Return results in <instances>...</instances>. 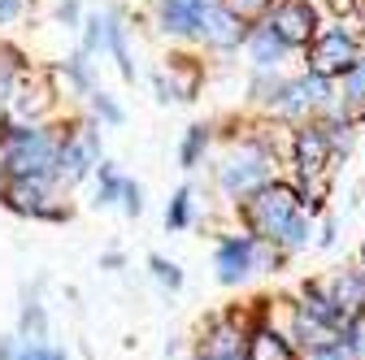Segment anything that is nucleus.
Returning <instances> with one entry per match:
<instances>
[{
	"label": "nucleus",
	"instance_id": "obj_1",
	"mask_svg": "<svg viewBox=\"0 0 365 360\" xmlns=\"http://www.w3.org/2000/svg\"><path fill=\"white\" fill-rule=\"evenodd\" d=\"M240 213H244V226H248L252 239L279 248L283 235H287V226L304 213V204H300V191H296L292 183L269 178V183H261L252 196H244V208H240Z\"/></svg>",
	"mask_w": 365,
	"mask_h": 360
},
{
	"label": "nucleus",
	"instance_id": "obj_2",
	"mask_svg": "<svg viewBox=\"0 0 365 360\" xmlns=\"http://www.w3.org/2000/svg\"><path fill=\"white\" fill-rule=\"evenodd\" d=\"M57 148L61 139H53L39 126H0V169L9 178H53L57 174Z\"/></svg>",
	"mask_w": 365,
	"mask_h": 360
},
{
	"label": "nucleus",
	"instance_id": "obj_3",
	"mask_svg": "<svg viewBox=\"0 0 365 360\" xmlns=\"http://www.w3.org/2000/svg\"><path fill=\"white\" fill-rule=\"evenodd\" d=\"M361 22H331L322 26L309 43H304V70L322 74V78H339L356 65V57L365 53V35L356 31Z\"/></svg>",
	"mask_w": 365,
	"mask_h": 360
},
{
	"label": "nucleus",
	"instance_id": "obj_4",
	"mask_svg": "<svg viewBox=\"0 0 365 360\" xmlns=\"http://www.w3.org/2000/svg\"><path fill=\"white\" fill-rule=\"evenodd\" d=\"M269 169H274V144H265V139H244L231 157H226L217 183H222L226 196L244 200V196H252L261 183H269Z\"/></svg>",
	"mask_w": 365,
	"mask_h": 360
},
{
	"label": "nucleus",
	"instance_id": "obj_5",
	"mask_svg": "<svg viewBox=\"0 0 365 360\" xmlns=\"http://www.w3.org/2000/svg\"><path fill=\"white\" fill-rule=\"evenodd\" d=\"M265 22L279 31V39L287 48H304V43L322 31V9H317L313 0H274Z\"/></svg>",
	"mask_w": 365,
	"mask_h": 360
},
{
	"label": "nucleus",
	"instance_id": "obj_6",
	"mask_svg": "<svg viewBox=\"0 0 365 360\" xmlns=\"http://www.w3.org/2000/svg\"><path fill=\"white\" fill-rule=\"evenodd\" d=\"M0 200H5L14 213H26V217H48V221L66 217V208L53 204L48 178H9V183L0 187Z\"/></svg>",
	"mask_w": 365,
	"mask_h": 360
},
{
	"label": "nucleus",
	"instance_id": "obj_7",
	"mask_svg": "<svg viewBox=\"0 0 365 360\" xmlns=\"http://www.w3.org/2000/svg\"><path fill=\"white\" fill-rule=\"evenodd\" d=\"M101 161V134L96 126H74V134H66L57 148V178L66 183H78V178Z\"/></svg>",
	"mask_w": 365,
	"mask_h": 360
},
{
	"label": "nucleus",
	"instance_id": "obj_8",
	"mask_svg": "<svg viewBox=\"0 0 365 360\" xmlns=\"http://www.w3.org/2000/svg\"><path fill=\"white\" fill-rule=\"evenodd\" d=\"M200 43H209V48H217V53H235L240 43L248 39V22H240V18H231L217 0L205 9V22H200V35H196Z\"/></svg>",
	"mask_w": 365,
	"mask_h": 360
},
{
	"label": "nucleus",
	"instance_id": "obj_9",
	"mask_svg": "<svg viewBox=\"0 0 365 360\" xmlns=\"http://www.w3.org/2000/svg\"><path fill=\"white\" fill-rule=\"evenodd\" d=\"M9 105H14L18 122H39L53 109V78L48 74H31V78L22 74L18 87H14V96H9Z\"/></svg>",
	"mask_w": 365,
	"mask_h": 360
},
{
	"label": "nucleus",
	"instance_id": "obj_10",
	"mask_svg": "<svg viewBox=\"0 0 365 360\" xmlns=\"http://www.w3.org/2000/svg\"><path fill=\"white\" fill-rule=\"evenodd\" d=\"M257 269V239L252 235H240V239H222L217 243V278L226 287L244 282Z\"/></svg>",
	"mask_w": 365,
	"mask_h": 360
},
{
	"label": "nucleus",
	"instance_id": "obj_11",
	"mask_svg": "<svg viewBox=\"0 0 365 360\" xmlns=\"http://www.w3.org/2000/svg\"><path fill=\"white\" fill-rule=\"evenodd\" d=\"M213 0H157V22L165 35H200V22H205V9Z\"/></svg>",
	"mask_w": 365,
	"mask_h": 360
},
{
	"label": "nucleus",
	"instance_id": "obj_12",
	"mask_svg": "<svg viewBox=\"0 0 365 360\" xmlns=\"http://www.w3.org/2000/svg\"><path fill=\"white\" fill-rule=\"evenodd\" d=\"M205 70L192 57H170V78L157 74V100H196Z\"/></svg>",
	"mask_w": 365,
	"mask_h": 360
},
{
	"label": "nucleus",
	"instance_id": "obj_13",
	"mask_svg": "<svg viewBox=\"0 0 365 360\" xmlns=\"http://www.w3.org/2000/svg\"><path fill=\"white\" fill-rule=\"evenodd\" d=\"M244 43H248V57H252V65H257V70H279V65H283V57L292 53L269 22L248 26V39H244Z\"/></svg>",
	"mask_w": 365,
	"mask_h": 360
},
{
	"label": "nucleus",
	"instance_id": "obj_14",
	"mask_svg": "<svg viewBox=\"0 0 365 360\" xmlns=\"http://www.w3.org/2000/svg\"><path fill=\"white\" fill-rule=\"evenodd\" d=\"M335 92H339V109L348 122H361L365 117V53L356 57V65L348 74L335 78Z\"/></svg>",
	"mask_w": 365,
	"mask_h": 360
},
{
	"label": "nucleus",
	"instance_id": "obj_15",
	"mask_svg": "<svg viewBox=\"0 0 365 360\" xmlns=\"http://www.w3.org/2000/svg\"><path fill=\"white\" fill-rule=\"evenodd\" d=\"M327 291L335 295V304L344 308L348 322H361L365 317V269H361V274H356V269H352V274H339Z\"/></svg>",
	"mask_w": 365,
	"mask_h": 360
},
{
	"label": "nucleus",
	"instance_id": "obj_16",
	"mask_svg": "<svg viewBox=\"0 0 365 360\" xmlns=\"http://www.w3.org/2000/svg\"><path fill=\"white\" fill-rule=\"evenodd\" d=\"M248 360H296V351H292V339L283 334V330H274V326H257L252 334H248V351H244Z\"/></svg>",
	"mask_w": 365,
	"mask_h": 360
},
{
	"label": "nucleus",
	"instance_id": "obj_17",
	"mask_svg": "<svg viewBox=\"0 0 365 360\" xmlns=\"http://www.w3.org/2000/svg\"><path fill=\"white\" fill-rule=\"evenodd\" d=\"M83 26H87V31H83V53H87V57L105 53V48H109V26H113V14H91Z\"/></svg>",
	"mask_w": 365,
	"mask_h": 360
},
{
	"label": "nucleus",
	"instance_id": "obj_18",
	"mask_svg": "<svg viewBox=\"0 0 365 360\" xmlns=\"http://www.w3.org/2000/svg\"><path fill=\"white\" fill-rule=\"evenodd\" d=\"M22 78V53L9 48V43H0V100L14 96V87Z\"/></svg>",
	"mask_w": 365,
	"mask_h": 360
},
{
	"label": "nucleus",
	"instance_id": "obj_19",
	"mask_svg": "<svg viewBox=\"0 0 365 360\" xmlns=\"http://www.w3.org/2000/svg\"><path fill=\"white\" fill-rule=\"evenodd\" d=\"M217 5H222L226 14H231V18H240V22L257 26V22H265V18H269L274 0H217Z\"/></svg>",
	"mask_w": 365,
	"mask_h": 360
},
{
	"label": "nucleus",
	"instance_id": "obj_20",
	"mask_svg": "<svg viewBox=\"0 0 365 360\" xmlns=\"http://www.w3.org/2000/svg\"><path fill=\"white\" fill-rule=\"evenodd\" d=\"M205 148H209V126H192L187 134H182V148H178L182 169H196L200 157H205Z\"/></svg>",
	"mask_w": 365,
	"mask_h": 360
},
{
	"label": "nucleus",
	"instance_id": "obj_21",
	"mask_svg": "<svg viewBox=\"0 0 365 360\" xmlns=\"http://www.w3.org/2000/svg\"><path fill=\"white\" fill-rule=\"evenodd\" d=\"M109 53H113L122 78L135 83V65H130V53H126V26H118V14H113V26H109Z\"/></svg>",
	"mask_w": 365,
	"mask_h": 360
},
{
	"label": "nucleus",
	"instance_id": "obj_22",
	"mask_svg": "<svg viewBox=\"0 0 365 360\" xmlns=\"http://www.w3.org/2000/svg\"><path fill=\"white\" fill-rule=\"evenodd\" d=\"M165 226H170V231L192 226V191H187V187L174 191V200H170V208H165Z\"/></svg>",
	"mask_w": 365,
	"mask_h": 360
},
{
	"label": "nucleus",
	"instance_id": "obj_23",
	"mask_svg": "<svg viewBox=\"0 0 365 360\" xmlns=\"http://www.w3.org/2000/svg\"><path fill=\"white\" fill-rule=\"evenodd\" d=\"M43 334H48V322H43V308L31 300L22 308V334L18 339H31V343H43Z\"/></svg>",
	"mask_w": 365,
	"mask_h": 360
},
{
	"label": "nucleus",
	"instance_id": "obj_24",
	"mask_svg": "<svg viewBox=\"0 0 365 360\" xmlns=\"http://www.w3.org/2000/svg\"><path fill=\"white\" fill-rule=\"evenodd\" d=\"M122 187H126V178L113 169V165H101V187H96V204H113L122 200Z\"/></svg>",
	"mask_w": 365,
	"mask_h": 360
},
{
	"label": "nucleus",
	"instance_id": "obj_25",
	"mask_svg": "<svg viewBox=\"0 0 365 360\" xmlns=\"http://www.w3.org/2000/svg\"><path fill=\"white\" fill-rule=\"evenodd\" d=\"M148 269H153V278H157L161 287H170V291L182 287V269H178L174 260H165V256H148Z\"/></svg>",
	"mask_w": 365,
	"mask_h": 360
},
{
	"label": "nucleus",
	"instance_id": "obj_26",
	"mask_svg": "<svg viewBox=\"0 0 365 360\" xmlns=\"http://www.w3.org/2000/svg\"><path fill=\"white\" fill-rule=\"evenodd\" d=\"M61 74L74 83V92H87L91 96V74H87V53L83 57H70L66 65H61Z\"/></svg>",
	"mask_w": 365,
	"mask_h": 360
},
{
	"label": "nucleus",
	"instance_id": "obj_27",
	"mask_svg": "<svg viewBox=\"0 0 365 360\" xmlns=\"http://www.w3.org/2000/svg\"><path fill=\"white\" fill-rule=\"evenodd\" d=\"M335 22H365V0H327Z\"/></svg>",
	"mask_w": 365,
	"mask_h": 360
},
{
	"label": "nucleus",
	"instance_id": "obj_28",
	"mask_svg": "<svg viewBox=\"0 0 365 360\" xmlns=\"http://www.w3.org/2000/svg\"><path fill=\"white\" fill-rule=\"evenodd\" d=\"M91 109H96L109 126H122V122H126V113L118 109V100H113V96H105V92H91Z\"/></svg>",
	"mask_w": 365,
	"mask_h": 360
},
{
	"label": "nucleus",
	"instance_id": "obj_29",
	"mask_svg": "<svg viewBox=\"0 0 365 360\" xmlns=\"http://www.w3.org/2000/svg\"><path fill=\"white\" fill-rule=\"evenodd\" d=\"M122 208H126V217H140L144 213V191L126 178V187H122Z\"/></svg>",
	"mask_w": 365,
	"mask_h": 360
},
{
	"label": "nucleus",
	"instance_id": "obj_30",
	"mask_svg": "<svg viewBox=\"0 0 365 360\" xmlns=\"http://www.w3.org/2000/svg\"><path fill=\"white\" fill-rule=\"evenodd\" d=\"M14 360H53V347H48V343H31V339H22V347H18Z\"/></svg>",
	"mask_w": 365,
	"mask_h": 360
},
{
	"label": "nucleus",
	"instance_id": "obj_31",
	"mask_svg": "<svg viewBox=\"0 0 365 360\" xmlns=\"http://www.w3.org/2000/svg\"><path fill=\"white\" fill-rule=\"evenodd\" d=\"M309 360H352V351L344 343H327V347H313Z\"/></svg>",
	"mask_w": 365,
	"mask_h": 360
},
{
	"label": "nucleus",
	"instance_id": "obj_32",
	"mask_svg": "<svg viewBox=\"0 0 365 360\" xmlns=\"http://www.w3.org/2000/svg\"><path fill=\"white\" fill-rule=\"evenodd\" d=\"M57 22H66V26L78 22V0H61V5H57Z\"/></svg>",
	"mask_w": 365,
	"mask_h": 360
},
{
	"label": "nucleus",
	"instance_id": "obj_33",
	"mask_svg": "<svg viewBox=\"0 0 365 360\" xmlns=\"http://www.w3.org/2000/svg\"><path fill=\"white\" fill-rule=\"evenodd\" d=\"M22 5H26V0H0V26L14 22V18L22 14Z\"/></svg>",
	"mask_w": 365,
	"mask_h": 360
},
{
	"label": "nucleus",
	"instance_id": "obj_34",
	"mask_svg": "<svg viewBox=\"0 0 365 360\" xmlns=\"http://www.w3.org/2000/svg\"><path fill=\"white\" fill-rule=\"evenodd\" d=\"M14 356H18V343L5 339V343H0V360H14Z\"/></svg>",
	"mask_w": 365,
	"mask_h": 360
},
{
	"label": "nucleus",
	"instance_id": "obj_35",
	"mask_svg": "<svg viewBox=\"0 0 365 360\" xmlns=\"http://www.w3.org/2000/svg\"><path fill=\"white\" fill-rule=\"evenodd\" d=\"M335 243V221H327V226H322V248H331Z\"/></svg>",
	"mask_w": 365,
	"mask_h": 360
},
{
	"label": "nucleus",
	"instance_id": "obj_36",
	"mask_svg": "<svg viewBox=\"0 0 365 360\" xmlns=\"http://www.w3.org/2000/svg\"><path fill=\"white\" fill-rule=\"evenodd\" d=\"M213 360H248V356H240V351H226V356H213Z\"/></svg>",
	"mask_w": 365,
	"mask_h": 360
},
{
	"label": "nucleus",
	"instance_id": "obj_37",
	"mask_svg": "<svg viewBox=\"0 0 365 360\" xmlns=\"http://www.w3.org/2000/svg\"><path fill=\"white\" fill-rule=\"evenodd\" d=\"M53 360H70V356H66V351H61V347H53Z\"/></svg>",
	"mask_w": 365,
	"mask_h": 360
},
{
	"label": "nucleus",
	"instance_id": "obj_38",
	"mask_svg": "<svg viewBox=\"0 0 365 360\" xmlns=\"http://www.w3.org/2000/svg\"><path fill=\"white\" fill-rule=\"evenodd\" d=\"M361 260H365V243H361Z\"/></svg>",
	"mask_w": 365,
	"mask_h": 360
}]
</instances>
